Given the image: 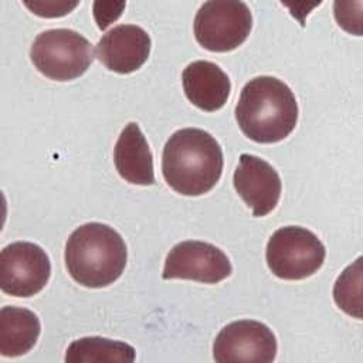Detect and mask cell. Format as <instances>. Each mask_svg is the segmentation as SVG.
<instances>
[{"label": "cell", "mask_w": 363, "mask_h": 363, "mask_svg": "<svg viewBox=\"0 0 363 363\" xmlns=\"http://www.w3.org/2000/svg\"><path fill=\"white\" fill-rule=\"evenodd\" d=\"M6 218H7V201H6L3 191L0 190V233L3 230Z\"/></svg>", "instance_id": "21"}, {"label": "cell", "mask_w": 363, "mask_h": 363, "mask_svg": "<svg viewBox=\"0 0 363 363\" xmlns=\"http://www.w3.org/2000/svg\"><path fill=\"white\" fill-rule=\"evenodd\" d=\"M34 67L54 81H72L92 64V44L69 28H51L38 34L31 45Z\"/></svg>", "instance_id": "4"}, {"label": "cell", "mask_w": 363, "mask_h": 363, "mask_svg": "<svg viewBox=\"0 0 363 363\" xmlns=\"http://www.w3.org/2000/svg\"><path fill=\"white\" fill-rule=\"evenodd\" d=\"M252 14L242 0H207L196 13L197 43L213 52L238 48L250 35Z\"/></svg>", "instance_id": "6"}, {"label": "cell", "mask_w": 363, "mask_h": 363, "mask_svg": "<svg viewBox=\"0 0 363 363\" xmlns=\"http://www.w3.org/2000/svg\"><path fill=\"white\" fill-rule=\"evenodd\" d=\"M333 16L343 31L363 35V0H335Z\"/></svg>", "instance_id": "17"}, {"label": "cell", "mask_w": 363, "mask_h": 363, "mask_svg": "<svg viewBox=\"0 0 363 363\" xmlns=\"http://www.w3.org/2000/svg\"><path fill=\"white\" fill-rule=\"evenodd\" d=\"M277 339L262 322L241 319L225 325L214 339L216 363H274Z\"/></svg>", "instance_id": "8"}, {"label": "cell", "mask_w": 363, "mask_h": 363, "mask_svg": "<svg viewBox=\"0 0 363 363\" xmlns=\"http://www.w3.org/2000/svg\"><path fill=\"white\" fill-rule=\"evenodd\" d=\"M281 3L288 7L291 16L299 21V24L305 26L306 16L322 3V0H281Z\"/></svg>", "instance_id": "20"}, {"label": "cell", "mask_w": 363, "mask_h": 363, "mask_svg": "<svg viewBox=\"0 0 363 363\" xmlns=\"http://www.w3.org/2000/svg\"><path fill=\"white\" fill-rule=\"evenodd\" d=\"M333 301L349 316L363 319V255L337 277L333 285Z\"/></svg>", "instance_id": "16"}, {"label": "cell", "mask_w": 363, "mask_h": 363, "mask_svg": "<svg viewBox=\"0 0 363 363\" xmlns=\"http://www.w3.org/2000/svg\"><path fill=\"white\" fill-rule=\"evenodd\" d=\"M126 7V0H94L92 14L99 30H106L119 20Z\"/></svg>", "instance_id": "19"}, {"label": "cell", "mask_w": 363, "mask_h": 363, "mask_svg": "<svg viewBox=\"0 0 363 363\" xmlns=\"http://www.w3.org/2000/svg\"><path fill=\"white\" fill-rule=\"evenodd\" d=\"M233 272L228 257L216 245L187 240L176 244L164 259L163 279H190L217 284Z\"/></svg>", "instance_id": "9"}, {"label": "cell", "mask_w": 363, "mask_h": 363, "mask_svg": "<svg viewBox=\"0 0 363 363\" xmlns=\"http://www.w3.org/2000/svg\"><path fill=\"white\" fill-rule=\"evenodd\" d=\"M51 275V261L37 244L17 241L0 251V291L30 298L38 294Z\"/></svg>", "instance_id": "7"}, {"label": "cell", "mask_w": 363, "mask_h": 363, "mask_svg": "<svg viewBox=\"0 0 363 363\" xmlns=\"http://www.w3.org/2000/svg\"><path fill=\"white\" fill-rule=\"evenodd\" d=\"M182 84L187 99L201 111L221 109L231 92L228 75L214 62L199 60L182 72Z\"/></svg>", "instance_id": "12"}, {"label": "cell", "mask_w": 363, "mask_h": 363, "mask_svg": "<svg viewBox=\"0 0 363 363\" xmlns=\"http://www.w3.org/2000/svg\"><path fill=\"white\" fill-rule=\"evenodd\" d=\"M126 262V242L106 224H82L67 240L65 267L71 278L82 286L105 288L113 284Z\"/></svg>", "instance_id": "3"}, {"label": "cell", "mask_w": 363, "mask_h": 363, "mask_svg": "<svg viewBox=\"0 0 363 363\" xmlns=\"http://www.w3.org/2000/svg\"><path fill=\"white\" fill-rule=\"evenodd\" d=\"M33 14L43 18H60L78 7L81 0H21Z\"/></svg>", "instance_id": "18"}, {"label": "cell", "mask_w": 363, "mask_h": 363, "mask_svg": "<svg viewBox=\"0 0 363 363\" xmlns=\"http://www.w3.org/2000/svg\"><path fill=\"white\" fill-rule=\"evenodd\" d=\"M150 47V37L142 27L119 24L101 37L95 54L108 69L130 74L146 62Z\"/></svg>", "instance_id": "11"}, {"label": "cell", "mask_w": 363, "mask_h": 363, "mask_svg": "<svg viewBox=\"0 0 363 363\" xmlns=\"http://www.w3.org/2000/svg\"><path fill=\"white\" fill-rule=\"evenodd\" d=\"M235 119L248 139L257 143H277L295 129L298 104L285 82L261 75L250 79L241 89Z\"/></svg>", "instance_id": "2"}, {"label": "cell", "mask_w": 363, "mask_h": 363, "mask_svg": "<svg viewBox=\"0 0 363 363\" xmlns=\"http://www.w3.org/2000/svg\"><path fill=\"white\" fill-rule=\"evenodd\" d=\"M113 163L119 176L138 186L155 183L153 157L149 143L138 123H128L113 147Z\"/></svg>", "instance_id": "13"}, {"label": "cell", "mask_w": 363, "mask_h": 363, "mask_svg": "<svg viewBox=\"0 0 363 363\" xmlns=\"http://www.w3.org/2000/svg\"><path fill=\"white\" fill-rule=\"evenodd\" d=\"M234 189L251 208L254 217L271 213L281 197V179L278 172L264 159L242 153L233 177Z\"/></svg>", "instance_id": "10"}, {"label": "cell", "mask_w": 363, "mask_h": 363, "mask_svg": "<svg viewBox=\"0 0 363 363\" xmlns=\"http://www.w3.org/2000/svg\"><path fill=\"white\" fill-rule=\"evenodd\" d=\"M322 241L298 225L278 228L268 240L265 258L271 272L281 279H303L313 275L325 261Z\"/></svg>", "instance_id": "5"}, {"label": "cell", "mask_w": 363, "mask_h": 363, "mask_svg": "<svg viewBox=\"0 0 363 363\" xmlns=\"http://www.w3.org/2000/svg\"><path fill=\"white\" fill-rule=\"evenodd\" d=\"M41 332L38 316L20 306L0 308V356L18 357L28 353Z\"/></svg>", "instance_id": "14"}, {"label": "cell", "mask_w": 363, "mask_h": 363, "mask_svg": "<svg viewBox=\"0 0 363 363\" xmlns=\"http://www.w3.org/2000/svg\"><path fill=\"white\" fill-rule=\"evenodd\" d=\"M135 359L133 346L102 336L72 340L65 352V363H135Z\"/></svg>", "instance_id": "15"}, {"label": "cell", "mask_w": 363, "mask_h": 363, "mask_svg": "<svg viewBox=\"0 0 363 363\" xmlns=\"http://www.w3.org/2000/svg\"><path fill=\"white\" fill-rule=\"evenodd\" d=\"M223 150L208 132L199 128L176 130L162 153V173L172 190L183 196L208 193L220 180Z\"/></svg>", "instance_id": "1"}]
</instances>
